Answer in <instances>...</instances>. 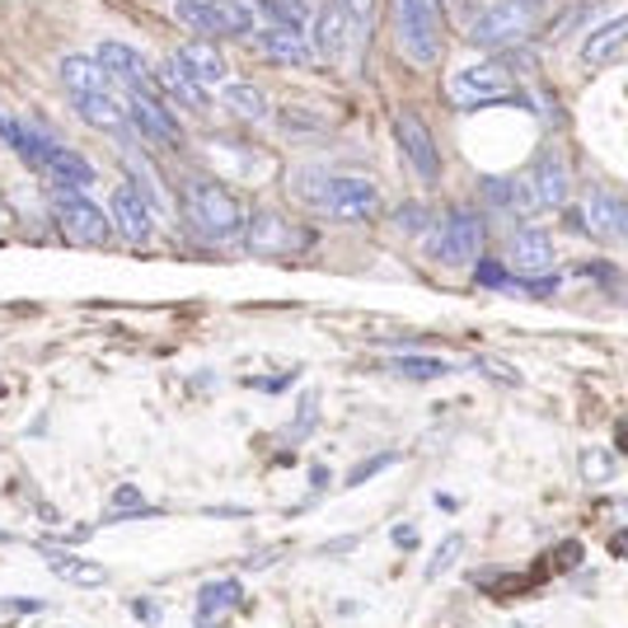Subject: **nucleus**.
<instances>
[{"label": "nucleus", "mask_w": 628, "mask_h": 628, "mask_svg": "<svg viewBox=\"0 0 628 628\" xmlns=\"http://www.w3.org/2000/svg\"><path fill=\"white\" fill-rule=\"evenodd\" d=\"M71 103H76V113L99 132H127L132 127L127 103H122L113 90L109 94H71Z\"/></svg>", "instance_id": "obj_19"}, {"label": "nucleus", "mask_w": 628, "mask_h": 628, "mask_svg": "<svg viewBox=\"0 0 628 628\" xmlns=\"http://www.w3.org/2000/svg\"><path fill=\"white\" fill-rule=\"evenodd\" d=\"M347 33H352V20H347L343 0H328L310 14V52L324 61H338L347 52Z\"/></svg>", "instance_id": "obj_12"}, {"label": "nucleus", "mask_w": 628, "mask_h": 628, "mask_svg": "<svg viewBox=\"0 0 628 628\" xmlns=\"http://www.w3.org/2000/svg\"><path fill=\"white\" fill-rule=\"evenodd\" d=\"M586 231L596 239H628V202L605 193V188H591L586 193Z\"/></svg>", "instance_id": "obj_15"}, {"label": "nucleus", "mask_w": 628, "mask_h": 628, "mask_svg": "<svg viewBox=\"0 0 628 628\" xmlns=\"http://www.w3.org/2000/svg\"><path fill=\"white\" fill-rule=\"evenodd\" d=\"M0 605H5V609H43L38 601H0Z\"/></svg>", "instance_id": "obj_44"}, {"label": "nucleus", "mask_w": 628, "mask_h": 628, "mask_svg": "<svg viewBox=\"0 0 628 628\" xmlns=\"http://www.w3.org/2000/svg\"><path fill=\"white\" fill-rule=\"evenodd\" d=\"M173 61H179L198 85H225V80H231V71H225V57L216 52V43L193 38V43H183L179 52H173Z\"/></svg>", "instance_id": "obj_18"}, {"label": "nucleus", "mask_w": 628, "mask_h": 628, "mask_svg": "<svg viewBox=\"0 0 628 628\" xmlns=\"http://www.w3.org/2000/svg\"><path fill=\"white\" fill-rule=\"evenodd\" d=\"M268 14H277V24L287 29H305V0H268Z\"/></svg>", "instance_id": "obj_35"}, {"label": "nucleus", "mask_w": 628, "mask_h": 628, "mask_svg": "<svg viewBox=\"0 0 628 628\" xmlns=\"http://www.w3.org/2000/svg\"><path fill=\"white\" fill-rule=\"evenodd\" d=\"M291 188L301 193L310 206H319L334 221H371L380 212V188L361 173H324V169H295Z\"/></svg>", "instance_id": "obj_1"}, {"label": "nucleus", "mask_w": 628, "mask_h": 628, "mask_svg": "<svg viewBox=\"0 0 628 628\" xmlns=\"http://www.w3.org/2000/svg\"><path fill=\"white\" fill-rule=\"evenodd\" d=\"M127 117L136 122V132H142L150 146H179L183 142L179 122H173V113L155 94H127Z\"/></svg>", "instance_id": "obj_14"}, {"label": "nucleus", "mask_w": 628, "mask_h": 628, "mask_svg": "<svg viewBox=\"0 0 628 628\" xmlns=\"http://www.w3.org/2000/svg\"><path fill=\"white\" fill-rule=\"evenodd\" d=\"M254 47L263 52L272 66H305L310 61V38H305L301 29H287V24H268L254 38Z\"/></svg>", "instance_id": "obj_16"}, {"label": "nucleus", "mask_w": 628, "mask_h": 628, "mask_svg": "<svg viewBox=\"0 0 628 628\" xmlns=\"http://www.w3.org/2000/svg\"><path fill=\"white\" fill-rule=\"evenodd\" d=\"M516 90L512 85V71L502 61H479L469 66V71H460L456 80L446 85V94L456 109H479V103H493V99H507Z\"/></svg>", "instance_id": "obj_9"}, {"label": "nucleus", "mask_w": 628, "mask_h": 628, "mask_svg": "<svg viewBox=\"0 0 628 628\" xmlns=\"http://www.w3.org/2000/svg\"><path fill=\"white\" fill-rule=\"evenodd\" d=\"M109 202H113V221H117V231L127 235V239L146 244V239L155 235V206H150V198H146L136 183H117Z\"/></svg>", "instance_id": "obj_13"}, {"label": "nucleus", "mask_w": 628, "mask_h": 628, "mask_svg": "<svg viewBox=\"0 0 628 628\" xmlns=\"http://www.w3.org/2000/svg\"><path fill=\"white\" fill-rule=\"evenodd\" d=\"M512 268L520 277H545L553 272V239L545 231H516L512 235Z\"/></svg>", "instance_id": "obj_17"}, {"label": "nucleus", "mask_w": 628, "mask_h": 628, "mask_svg": "<svg viewBox=\"0 0 628 628\" xmlns=\"http://www.w3.org/2000/svg\"><path fill=\"white\" fill-rule=\"evenodd\" d=\"M343 10H347V20H352L357 33L371 29V14H375V0H343Z\"/></svg>", "instance_id": "obj_37"}, {"label": "nucleus", "mask_w": 628, "mask_h": 628, "mask_svg": "<svg viewBox=\"0 0 628 628\" xmlns=\"http://www.w3.org/2000/svg\"><path fill=\"white\" fill-rule=\"evenodd\" d=\"M244 601V586H239V577H221V582H206L202 591H198V619L202 624H212L221 609H231V605H239Z\"/></svg>", "instance_id": "obj_28"}, {"label": "nucleus", "mask_w": 628, "mask_h": 628, "mask_svg": "<svg viewBox=\"0 0 628 628\" xmlns=\"http://www.w3.org/2000/svg\"><path fill=\"white\" fill-rule=\"evenodd\" d=\"M628 43V10L624 14H615L609 24H601L596 33L586 38V47H582V57H586V66H601V61H609L615 52Z\"/></svg>", "instance_id": "obj_26"}, {"label": "nucleus", "mask_w": 628, "mask_h": 628, "mask_svg": "<svg viewBox=\"0 0 628 628\" xmlns=\"http://www.w3.org/2000/svg\"><path fill=\"white\" fill-rule=\"evenodd\" d=\"M173 20H179L202 43H212V38H249V33H254V10L244 5V0H179Z\"/></svg>", "instance_id": "obj_4"}, {"label": "nucleus", "mask_w": 628, "mask_h": 628, "mask_svg": "<svg viewBox=\"0 0 628 628\" xmlns=\"http://www.w3.org/2000/svg\"><path fill=\"white\" fill-rule=\"evenodd\" d=\"M132 609H136V619H142V624H160V615H165L155 601H132Z\"/></svg>", "instance_id": "obj_41"}, {"label": "nucleus", "mask_w": 628, "mask_h": 628, "mask_svg": "<svg viewBox=\"0 0 628 628\" xmlns=\"http://www.w3.org/2000/svg\"><path fill=\"white\" fill-rule=\"evenodd\" d=\"M225 109H231L235 117H244V122H268V99H263V90H258V85H249V80H231L225 85Z\"/></svg>", "instance_id": "obj_27"}, {"label": "nucleus", "mask_w": 628, "mask_h": 628, "mask_svg": "<svg viewBox=\"0 0 628 628\" xmlns=\"http://www.w3.org/2000/svg\"><path fill=\"white\" fill-rule=\"evenodd\" d=\"M61 85L71 94H109L113 90V80H109V71L94 61V57H80V52H71V57H61Z\"/></svg>", "instance_id": "obj_20"}, {"label": "nucleus", "mask_w": 628, "mask_h": 628, "mask_svg": "<svg viewBox=\"0 0 628 628\" xmlns=\"http://www.w3.org/2000/svg\"><path fill=\"white\" fill-rule=\"evenodd\" d=\"M295 375H272V380H249V390H258V394H282L287 385H291Z\"/></svg>", "instance_id": "obj_38"}, {"label": "nucleus", "mask_w": 628, "mask_h": 628, "mask_svg": "<svg viewBox=\"0 0 628 628\" xmlns=\"http://www.w3.org/2000/svg\"><path fill=\"white\" fill-rule=\"evenodd\" d=\"M52 179H57V188H90L94 183V165L85 160L80 150H66V146H52V155H47V165H43Z\"/></svg>", "instance_id": "obj_23"}, {"label": "nucleus", "mask_w": 628, "mask_h": 628, "mask_svg": "<svg viewBox=\"0 0 628 628\" xmlns=\"http://www.w3.org/2000/svg\"><path fill=\"white\" fill-rule=\"evenodd\" d=\"M539 20H545V0H493L469 24V38L479 47H516L539 29Z\"/></svg>", "instance_id": "obj_3"}, {"label": "nucleus", "mask_w": 628, "mask_h": 628, "mask_svg": "<svg viewBox=\"0 0 628 628\" xmlns=\"http://www.w3.org/2000/svg\"><path fill=\"white\" fill-rule=\"evenodd\" d=\"M244 239H249V254H258V258H287V254L310 249L314 231L291 225L282 212H254L249 225H244Z\"/></svg>", "instance_id": "obj_8"}, {"label": "nucleus", "mask_w": 628, "mask_h": 628, "mask_svg": "<svg viewBox=\"0 0 628 628\" xmlns=\"http://www.w3.org/2000/svg\"><path fill=\"white\" fill-rule=\"evenodd\" d=\"M436 507H441V512H460V497H450V493H436Z\"/></svg>", "instance_id": "obj_43"}, {"label": "nucleus", "mask_w": 628, "mask_h": 628, "mask_svg": "<svg viewBox=\"0 0 628 628\" xmlns=\"http://www.w3.org/2000/svg\"><path fill=\"white\" fill-rule=\"evenodd\" d=\"M394 371L408 380H441V375H450V366L436 357H394Z\"/></svg>", "instance_id": "obj_29"}, {"label": "nucleus", "mask_w": 628, "mask_h": 628, "mask_svg": "<svg viewBox=\"0 0 628 628\" xmlns=\"http://www.w3.org/2000/svg\"><path fill=\"white\" fill-rule=\"evenodd\" d=\"M277 122H282V132L295 136V142H301V136H319L324 132V122L314 113H301V109H282V113H277Z\"/></svg>", "instance_id": "obj_32"}, {"label": "nucleus", "mask_w": 628, "mask_h": 628, "mask_svg": "<svg viewBox=\"0 0 628 628\" xmlns=\"http://www.w3.org/2000/svg\"><path fill=\"white\" fill-rule=\"evenodd\" d=\"M483 239H487L483 216L469 212V206H456V212L441 216V231H436L431 254H436V263H446V268H469V263H479Z\"/></svg>", "instance_id": "obj_7"}, {"label": "nucleus", "mask_w": 628, "mask_h": 628, "mask_svg": "<svg viewBox=\"0 0 628 628\" xmlns=\"http://www.w3.org/2000/svg\"><path fill=\"white\" fill-rule=\"evenodd\" d=\"M394 43L413 66L441 61V29H436L431 0H394Z\"/></svg>", "instance_id": "obj_5"}, {"label": "nucleus", "mask_w": 628, "mask_h": 628, "mask_svg": "<svg viewBox=\"0 0 628 628\" xmlns=\"http://www.w3.org/2000/svg\"><path fill=\"white\" fill-rule=\"evenodd\" d=\"M52 216H57L61 235L71 244H90V249L113 244V221L103 216L99 202H90L80 188H57V193H52Z\"/></svg>", "instance_id": "obj_6"}, {"label": "nucleus", "mask_w": 628, "mask_h": 628, "mask_svg": "<svg viewBox=\"0 0 628 628\" xmlns=\"http://www.w3.org/2000/svg\"><path fill=\"white\" fill-rule=\"evenodd\" d=\"M464 553V539L460 535H446L441 545H436V553H431V563H427V577H441V572L456 563V558Z\"/></svg>", "instance_id": "obj_33"}, {"label": "nucleus", "mask_w": 628, "mask_h": 628, "mask_svg": "<svg viewBox=\"0 0 628 628\" xmlns=\"http://www.w3.org/2000/svg\"><path fill=\"white\" fill-rule=\"evenodd\" d=\"M483 193L497 212H530V206H539L535 179H526V173H516V179H483Z\"/></svg>", "instance_id": "obj_22"}, {"label": "nucleus", "mask_w": 628, "mask_h": 628, "mask_svg": "<svg viewBox=\"0 0 628 628\" xmlns=\"http://www.w3.org/2000/svg\"><path fill=\"white\" fill-rule=\"evenodd\" d=\"M183 216L202 239H212V244H235V239H244V225H249L244 202L225 183L202 179V173L198 179H183Z\"/></svg>", "instance_id": "obj_2"}, {"label": "nucleus", "mask_w": 628, "mask_h": 628, "mask_svg": "<svg viewBox=\"0 0 628 628\" xmlns=\"http://www.w3.org/2000/svg\"><path fill=\"white\" fill-rule=\"evenodd\" d=\"M47 563H52V572H61L71 586H85V591H99V586H109V568H99V563H85V558H66V553H57V549H38Z\"/></svg>", "instance_id": "obj_24"}, {"label": "nucleus", "mask_w": 628, "mask_h": 628, "mask_svg": "<svg viewBox=\"0 0 628 628\" xmlns=\"http://www.w3.org/2000/svg\"><path fill=\"white\" fill-rule=\"evenodd\" d=\"M479 371H483V375H493V380H507V385H516V380H520V375L512 371V366H502V361H479Z\"/></svg>", "instance_id": "obj_39"}, {"label": "nucleus", "mask_w": 628, "mask_h": 628, "mask_svg": "<svg viewBox=\"0 0 628 628\" xmlns=\"http://www.w3.org/2000/svg\"><path fill=\"white\" fill-rule=\"evenodd\" d=\"M155 76H160V90H169V99H179L183 109H193V113H202V109H206V90H202V85H198L193 76H188L173 57H169Z\"/></svg>", "instance_id": "obj_25"}, {"label": "nucleus", "mask_w": 628, "mask_h": 628, "mask_svg": "<svg viewBox=\"0 0 628 628\" xmlns=\"http://www.w3.org/2000/svg\"><path fill=\"white\" fill-rule=\"evenodd\" d=\"M394 549H417V526H408V520H404V526H394Z\"/></svg>", "instance_id": "obj_40"}, {"label": "nucleus", "mask_w": 628, "mask_h": 628, "mask_svg": "<svg viewBox=\"0 0 628 628\" xmlns=\"http://www.w3.org/2000/svg\"><path fill=\"white\" fill-rule=\"evenodd\" d=\"M94 61H99L103 71H109V80H117L127 94H155V99H160V76H155V66H150L136 47H127V43H103Z\"/></svg>", "instance_id": "obj_10"}, {"label": "nucleus", "mask_w": 628, "mask_h": 628, "mask_svg": "<svg viewBox=\"0 0 628 628\" xmlns=\"http://www.w3.org/2000/svg\"><path fill=\"white\" fill-rule=\"evenodd\" d=\"M132 516H155V507H146L142 493H136L132 483H122L117 493H113V512H109V520H132Z\"/></svg>", "instance_id": "obj_31"}, {"label": "nucleus", "mask_w": 628, "mask_h": 628, "mask_svg": "<svg viewBox=\"0 0 628 628\" xmlns=\"http://www.w3.org/2000/svg\"><path fill=\"white\" fill-rule=\"evenodd\" d=\"M535 193H539V206H553V212H563L568 206V193H572V179H568V165L558 160V155H545V160L535 165Z\"/></svg>", "instance_id": "obj_21"}, {"label": "nucleus", "mask_w": 628, "mask_h": 628, "mask_svg": "<svg viewBox=\"0 0 628 628\" xmlns=\"http://www.w3.org/2000/svg\"><path fill=\"white\" fill-rule=\"evenodd\" d=\"M615 553H624V558H628V535H619V545H615Z\"/></svg>", "instance_id": "obj_45"}, {"label": "nucleus", "mask_w": 628, "mask_h": 628, "mask_svg": "<svg viewBox=\"0 0 628 628\" xmlns=\"http://www.w3.org/2000/svg\"><path fill=\"white\" fill-rule=\"evenodd\" d=\"M474 277H479V287H493V291H516V282H507V268H502L497 258H479V263H474Z\"/></svg>", "instance_id": "obj_34"}, {"label": "nucleus", "mask_w": 628, "mask_h": 628, "mask_svg": "<svg viewBox=\"0 0 628 628\" xmlns=\"http://www.w3.org/2000/svg\"><path fill=\"white\" fill-rule=\"evenodd\" d=\"M394 136H399V150H404V160H408V169L417 173V179H423V183L441 179V155H436V142H431V132H427L423 117L399 113L394 117Z\"/></svg>", "instance_id": "obj_11"}, {"label": "nucleus", "mask_w": 628, "mask_h": 628, "mask_svg": "<svg viewBox=\"0 0 628 628\" xmlns=\"http://www.w3.org/2000/svg\"><path fill=\"white\" fill-rule=\"evenodd\" d=\"M615 474H619L615 450H586V456H582V479L586 483H609Z\"/></svg>", "instance_id": "obj_30"}, {"label": "nucleus", "mask_w": 628, "mask_h": 628, "mask_svg": "<svg viewBox=\"0 0 628 628\" xmlns=\"http://www.w3.org/2000/svg\"><path fill=\"white\" fill-rule=\"evenodd\" d=\"M399 456L394 450H385V456H371V460H361V469H352V474H347V487H357V483H366L371 474H380V469H390Z\"/></svg>", "instance_id": "obj_36"}, {"label": "nucleus", "mask_w": 628, "mask_h": 628, "mask_svg": "<svg viewBox=\"0 0 628 628\" xmlns=\"http://www.w3.org/2000/svg\"><path fill=\"white\" fill-rule=\"evenodd\" d=\"M558 563H563V568L582 563V545H563V549H558Z\"/></svg>", "instance_id": "obj_42"}]
</instances>
